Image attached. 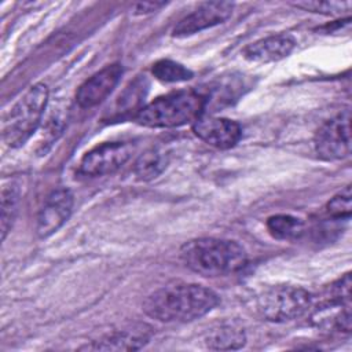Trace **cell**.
Listing matches in <instances>:
<instances>
[{"mask_svg":"<svg viewBox=\"0 0 352 352\" xmlns=\"http://www.w3.org/2000/svg\"><path fill=\"white\" fill-rule=\"evenodd\" d=\"M219 296L197 283H172L148 294L143 302L147 316L160 322H191L209 314Z\"/></svg>","mask_w":352,"mask_h":352,"instance_id":"obj_1","label":"cell"},{"mask_svg":"<svg viewBox=\"0 0 352 352\" xmlns=\"http://www.w3.org/2000/svg\"><path fill=\"white\" fill-rule=\"evenodd\" d=\"M186 267L204 276H224L242 270L248 261L245 249L230 239L198 238L180 250Z\"/></svg>","mask_w":352,"mask_h":352,"instance_id":"obj_2","label":"cell"},{"mask_svg":"<svg viewBox=\"0 0 352 352\" xmlns=\"http://www.w3.org/2000/svg\"><path fill=\"white\" fill-rule=\"evenodd\" d=\"M208 104V96L195 89L166 94L143 106L135 120L148 128H173L198 120Z\"/></svg>","mask_w":352,"mask_h":352,"instance_id":"obj_3","label":"cell"},{"mask_svg":"<svg viewBox=\"0 0 352 352\" xmlns=\"http://www.w3.org/2000/svg\"><path fill=\"white\" fill-rule=\"evenodd\" d=\"M48 102L45 84H34L16 100L3 122V140L11 147H21L37 129Z\"/></svg>","mask_w":352,"mask_h":352,"instance_id":"obj_4","label":"cell"},{"mask_svg":"<svg viewBox=\"0 0 352 352\" xmlns=\"http://www.w3.org/2000/svg\"><path fill=\"white\" fill-rule=\"evenodd\" d=\"M312 304V296L302 287L278 285L263 292L257 298L258 314L271 322H287L302 316Z\"/></svg>","mask_w":352,"mask_h":352,"instance_id":"obj_5","label":"cell"},{"mask_svg":"<svg viewBox=\"0 0 352 352\" xmlns=\"http://www.w3.org/2000/svg\"><path fill=\"white\" fill-rule=\"evenodd\" d=\"M316 154L327 161L342 160L351 153V113L344 110L326 121L315 133Z\"/></svg>","mask_w":352,"mask_h":352,"instance_id":"obj_6","label":"cell"},{"mask_svg":"<svg viewBox=\"0 0 352 352\" xmlns=\"http://www.w3.org/2000/svg\"><path fill=\"white\" fill-rule=\"evenodd\" d=\"M133 146L125 142L103 143L89 150L80 162V170L87 176H103L118 170L129 161Z\"/></svg>","mask_w":352,"mask_h":352,"instance_id":"obj_7","label":"cell"},{"mask_svg":"<svg viewBox=\"0 0 352 352\" xmlns=\"http://www.w3.org/2000/svg\"><path fill=\"white\" fill-rule=\"evenodd\" d=\"M232 10L234 4L230 1L202 3L197 10L179 21V23L173 28L172 34L175 37H186L223 23L231 16Z\"/></svg>","mask_w":352,"mask_h":352,"instance_id":"obj_8","label":"cell"},{"mask_svg":"<svg viewBox=\"0 0 352 352\" xmlns=\"http://www.w3.org/2000/svg\"><path fill=\"white\" fill-rule=\"evenodd\" d=\"M73 209V194L69 188L54 190L44 201L37 216L36 232L40 238H47L58 231L69 219Z\"/></svg>","mask_w":352,"mask_h":352,"instance_id":"obj_9","label":"cell"},{"mask_svg":"<svg viewBox=\"0 0 352 352\" xmlns=\"http://www.w3.org/2000/svg\"><path fill=\"white\" fill-rule=\"evenodd\" d=\"M192 131L201 140L216 148L234 147L242 136L238 122L221 117L201 116L192 122Z\"/></svg>","mask_w":352,"mask_h":352,"instance_id":"obj_10","label":"cell"},{"mask_svg":"<svg viewBox=\"0 0 352 352\" xmlns=\"http://www.w3.org/2000/svg\"><path fill=\"white\" fill-rule=\"evenodd\" d=\"M122 67L118 63L109 65L89 77L76 94V100L81 107H94L103 102L118 84Z\"/></svg>","mask_w":352,"mask_h":352,"instance_id":"obj_11","label":"cell"},{"mask_svg":"<svg viewBox=\"0 0 352 352\" xmlns=\"http://www.w3.org/2000/svg\"><path fill=\"white\" fill-rule=\"evenodd\" d=\"M296 47V40L290 34H274L246 45L242 55L246 60L254 63H270L280 60L290 55Z\"/></svg>","mask_w":352,"mask_h":352,"instance_id":"obj_12","label":"cell"},{"mask_svg":"<svg viewBox=\"0 0 352 352\" xmlns=\"http://www.w3.org/2000/svg\"><path fill=\"white\" fill-rule=\"evenodd\" d=\"M148 91V81L143 76H139L133 81L129 82V85L120 94L117 102H116V110L114 117L124 118L125 116H133L143 109V102Z\"/></svg>","mask_w":352,"mask_h":352,"instance_id":"obj_13","label":"cell"},{"mask_svg":"<svg viewBox=\"0 0 352 352\" xmlns=\"http://www.w3.org/2000/svg\"><path fill=\"white\" fill-rule=\"evenodd\" d=\"M147 342V336L142 331H117L113 333L100 341H95L89 349L95 351H133L142 348Z\"/></svg>","mask_w":352,"mask_h":352,"instance_id":"obj_14","label":"cell"},{"mask_svg":"<svg viewBox=\"0 0 352 352\" xmlns=\"http://www.w3.org/2000/svg\"><path fill=\"white\" fill-rule=\"evenodd\" d=\"M168 157L160 148H148L142 153L133 165V172L139 180H153L166 168Z\"/></svg>","mask_w":352,"mask_h":352,"instance_id":"obj_15","label":"cell"},{"mask_svg":"<svg viewBox=\"0 0 352 352\" xmlns=\"http://www.w3.org/2000/svg\"><path fill=\"white\" fill-rule=\"evenodd\" d=\"M206 346L214 351H232L239 349L246 342L243 330L234 326H220L209 331L205 338Z\"/></svg>","mask_w":352,"mask_h":352,"instance_id":"obj_16","label":"cell"},{"mask_svg":"<svg viewBox=\"0 0 352 352\" xmlns=\"http://www.w3.org/2000/svg\"><path fill=\"white\" fill-rule=\"evenodd\" d=\"M268 232L282 241L297 239L304 232V223L294 216L290 214H275L268 217L267 220Z\"/></svg>","mask_w":352,"mask_h":352,"instance_id":"obj_17","label":"cell"},{"mask_svg":"<svg viewBox=\"0 0 352 352\" xmlns=\"http://www.w3.org/2000/svg\"><path fill=\"white\" fill-rule=\"evenodd\" d=\"M19 202V187L15 183L4 184L1 188V238L6 239L15 219Z\"/></svg>","mask_w":352,"mask_h":352,"instance_id":"obj_18","label":"cell"},{"mask_svg":"<svg viewBox=\"0 0 352 352\" xmlns=\"http://www.w3.org/2000/svg\"><path fill=\"white\" fill-rule=\"evenodd\" d=\"M151 73L162 82H182L192 78V72L190 69L170 59L157 60L151 67Z\"/></svg>","mask_w":352,"mask_h":352,"instance_id":"obj_19","label":"cell"},{"mask_svg":"<svg viewBox=\"0 0 352 352\" xmlns=\"http://www.w3.org/2000/svg\"><path fill=\"white\" fill-rule=\"evenodd\" d=\"M351 209H352V192L349 186H346L342 191L334 195L326 205V212L331 217V220L349 219Z\"/></svg>","mask_w":352,"mask_h":352,"instance_id":"obj_20","label":"cell"},{"mask_svg":"<svg viewBox=\"0 0 352 352\" xmlns=\"http://www.w3.org/2000/svg\"><path fill=\"white\" fill-rule=\"evenodd\" d=\"M293 6L305 11L320 12L324 15H341L344 11L351 10L349 1H298L293 3Z\"/></svg>","mask_w":352,"mask_h":352,"instance_id":"obj_21","label":"cell"},{"mask_svg":"<svg viewBox=\"0 0 352 352\" xmlns=\"http://www.w3.org/2000/svg\"><path fill=\"white\" fill-rule=\"evenodd\" d=\"M165 6V3H154V1H146V3H139L136 6V12L138 14H146V12H153L155 10H158L160 7Z\"/></svg>","mask_w":352,"mask_h":352,"instance_id":"obj_22","label":"cell"}]
</instances>
